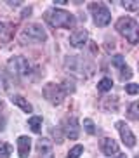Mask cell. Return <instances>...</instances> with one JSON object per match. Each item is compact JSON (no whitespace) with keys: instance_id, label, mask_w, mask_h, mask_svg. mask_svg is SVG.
<instances>
[{"instance_id":"6","label":"cell","mask_w":139,"mask_h":158,"mask_svg":"<svg viewBox=\"0 0 139 158\" xmlns=\"http://www.w3.org/2000/svg\"><path fill=\"white\" fill-rule=\"evenodd\" d=\"M42 94H44V98H45L49 102H52V104H61V102H63V99H65V96H66V94L63 92L61 85L52 84V82H51V84H47L45 87H44Z\"/></svg>"},{"instance_id":"1","label":"cell","mask_w":139,"mask_h":158,"mask_svg":"<svg viewBox=\"0 0 139 158\" xmlns=\"http://www.w3.org/2000/svg\"><path fill=\"white\" fill-rule=\"evenodd\" d=\"M45 21L54 28H73L75 26V16L70 14L65 9H49L45 12Z\"/></svg>"},{"instance_id":"4","label":"cell","mask_w":139,"mask_h":158,"mask_svg":"<svg viewBox=\"0 0 139 158\" xmlns=\"http://www.w3.org/2000/svg\"><path fill=\"white\" fill-rule=\"evenodd\" d=\"M21 40L23 42H35V44H42L47 40V33L37 23H30L26 24L21 31Z\"/></svg>"},{"instance_id":"16","label":"cell","mask_w":139,"mask_h":158,"mask_svg":"<svg viewBox=\"0 0 139 158\" xmlns=\"http://www.w3.org/2000/svg\"><path fill=\"white\" fill-rule=\"evenodd\" d=\"M28 127H30L35 134H38L40 129H42V118L40 116H32V118L28 120Z\"/></svg>"},{"instance_id":"17","label":"cell","mask_w":139,"mask_h":158,"mask_svg":"<svg viewBox=\"0 0 139 158\" xmlns=\"http://www.w3.org/2000/svg\"><path fill=\"white\" fill-rule=\"evenodd\" d=\"M12 155V146L7 143H0V158H9Z\"/></svg>"},{"instance_id":"5","label":"cell","mask_w":139,"mask_h":158,"mask_svg":"<svg viewBox=\"0 0 139 158\" xmlns=\"http://www.w3.org/2000/svg\"><path fill=\"white\" fill-rule=\"evenodd\" d=\"M30 70H32V66H30L26 57L23 56H14L7 61V71L12 77H24L30 73Z\"/></svg>"},{"instance_id":"9","label":"cell","mask_w":139,"mask_h":158,"mask_svg":"<svg viewBox=\"0 0 139 158\" xmlns=\"http://www.w3.org/2000/svg\"><path fill=\"white\" fill-rule=\"evenodd\" d=\"M116 129H118V132H120L122 141H124L129 148H134V146H136V135L132 134L130 127L127 125L125 122H116Z\"/></svg>"},{"instance_id":"3","label":"cell","mask_w":139,"mask_h":158,"mask_svg":"<svg viewBox=\"0 0 139 158\" xmlns=\"http://www.w3.org/2000/svg\"><path fill=\"white\" fill-rule=\"evenodd\" d=\"M65 66L70 73L77 75L78 78H85V77H91L92 75V66L80 56H68L65 61Z\"/></svg>"},{"instance_id":"25","label":"cell","mask_w":139,"mask_h":158,"mask_svg":"<svg viewBox=\"0 0 139 158\" xmlns=\"http://www.w3.org/2000/svg\"><path fill=\"white\" fill-rule=\"evenodd\" d=\"M125 92L130 94V96H136V94L139 92V85H137V84H129V85H125Z\"/></svg>"},{"instance_id":"7","label":"cell","mask_w":139,"mask_h":158,"mask_svg":"<svg viewBox=\"0 0 139 158\" xmlns=\"http://www.w3.org/2000/svg\"><path fill=\"white\" fill-rule=\"evenodd\" d=\"M89 9H91V12H92L94 23H96L97 26H106V24H110L111 14L103 4H91L89 5Z\"/></svg>"},{"instance_id":"20","label":"cell","mask_w":139,"mask_h":158,"mask_svg":"<svg viewBox=\"0 0 139 158\" xmlns=\"http://www.w3.org/2000/svg\"><path fill=\"white\" fill-rule=\"evenodd\" d=\"M137 102H132V104H130L129 106V118L130 120H137L139 118V115H137Z\"/></svg>"},{"instance_id":"23","label":"cell","mask_w":139,"mask_h":158,"mask_svg":"<svg viewBox=\"0 0 139 158\" xmlns=\"http://www.w3.org/2000/svg\"><path fill=\"white\" fill-rule=\"evenodd\" d=\"M113 66H116V68H124L125 66V61H124V56H120V54H116V56H113Z\"/></svg>"},{"instance_id":"15","label":"cell","mask_w":139,"mask_h":158,"mask_svg":"<svg viewBox=\"0 0 139 158\" xmlns=\"http://www.w3.org/2000/svg\"><path fill=\"white\" fill-rule=\"evenodd\" d=\"M11 37H12V30H11V26L0 21V40H2V42H7Z\"/></svg>"},{"instance_id":"21","label":"cell","mask_w":139,"mask_h":158,"mask_svg":"<svg viewBox=\"0 0 139 158\" xmlns=\"http://www.w3.org/2000/svg\"><path fill=\"white\" fill-rule=\"evenodd\" d=\"M83 129L87 130L89 134H96V127H94V122L91 118H85L83 120Z\"/></svg>"},{"instance_id":"27","label":"cell","mask_w":139,"mask_h":158,"mask_svg":"<svg viewBox=\"0 0 139 158\" xmlns=\"http://www.w3.org/2000/svg\"><path fill=\"white\" fill-rule=\"evenodd\" d=\"M116 158H127V155H118Z\"/></svg>"},{"instance_id":"24","label":"cell","mask_w":139,"mask_h":158,"mask_svg":"<svg viewBox=\"0 0 139 158\" xmlns=\"http://www.w3.org/2000/svg\"><path fill=\"white\" fill-rule=\"evenodd\" d=\"M127 10H137L139 9V2H136V0H129V2H124L122 4Z\"/></svg>"},{"instance_id":"18","label":"cell","mask_w":139,"mask_h":158,"mask_svg":"<svg viewBox=\"0 0 139 158\" xmlns=\"http://www.w3.org/2000/svg\"><path fill=\"white\" fill-rule=\"evenodd\" d=\"M111 87H113V82H111V78H103L99 84H97V89L101 90V92H108V90H111Z\"/></svg>"},{"instance_id":"11","label":"cell","mask_w":139,"mask_h":158,"mask_svg":"<svg viewBox=\"0 0 139 158\" xmlns=\"http://www.w3.org/2000/svg\"><path fill=\"white\" fill-rule=\"evenodd\" d=\"M87 38L89 35L85 30H77V31H73L70 35V45L75 47V49H80V47H83L87 44Z\"/></svg>"},{"instance_id":"8","label":"cell","mask_w":139,"mask_h":158,"mask_svg":"<svg viewBox=\"0 0 139 158\" xmlns=\"http://www.w3.org/2000/svg\"><path fill=\"white\" fill-rule=\"evenodd\" d=\"M63 132H65V135L68 137V139L75 141L77 137H78V134H80L78 120H77L75 116H68V118H65V120H63Z\"/></svg>"},{"instance_id":"14","label":"cell","mask_w":139,"mask_h":158,"mask_svg":"<svg viewBox=\"0 0 139 158\" xmlns=\"http://www.w3.org/2000/svg\"><path fill=\"white\" fill-rule=\"evenodd\" d=\"M12 102L16 104V106L21 108L24 113H32V111H33V106L23 98V96H18V94H16V96H12Z\"/></svg>"},{"instance_id":"13","label":"cell","mask_w":139,"mask_h":158,"mask_svg":"<svg viewBox=\"0 0 139 158\" xmlns=\"http://www.w3.org/2000/svg\"><path fill=\"white\" fill-rule=\"evenodd\" d=\"M101 151L108 156H113L118 153V144L110 137H104V139H101Z\"/></svg>"},{"instance_id":"12","label":"cell","mask_w":139,"mask_h":158,"mask_svg":"<svg viewBox=\"0 0 139 158\" xmlns=\"http://www.w3.org/2000/svg\"><path fill=\"white\" fill-rule=\"evenodd\" d=\"M30 149H32V139H30L28 135H21V137L18 139V153H19V158H28Z\"/></svg>"},{"instance_id":"10","label":"cell","mask_w":139,"mask_h":158,"mask_svg":"<svg viewBox=\"0 0 139 158\" xmlns=\"http://www.w3.org/2000/svg\"><path fill=\"white\" fill-rule=\"evenodd\" d=\"M37 153L40 158H54V148L49 139H38L37 141Z\"/></svg>"},{"instance_id":"2","label":"cell","mask_w":139,"mask_h":158,"mask_svg":"<svg viewBox=\"0 0 139 158\" xmlns=\"http://www.w3.org/2000/svg\"><path fill=\"white\" fill-rule=\"evenodd\" d=\"M115 28H116V31L120 33L122 37L127 38L130 44H137V40H139V24H137L136 19L127 18V16H125V18H120L118 21H116Z\"/></svg>"},{"instance_id":"22","label":"cell","mask_w":139,"mask_h":158,"mask_svg":"<svg viewBox=\"0 0 139 158\" xmlns=\"http://www.w3.org/2000/svg\"><path fill=\"white\" fill-rule=\"evenodd\" d=\"M120 78L122 80H129V78H132V70H130L129 66H124V68H120Z\"/></svg>"},{"instance_id":"26","label":"cell","mask_w":139,"mask_h":158,"mask_svg":"<svg viewBox=\"0 0 139 158\" xmlns=\"http://www.w3.org/2000/svg\"><path fill=\"white\" fill-rule=\"evenodd\" d=\"M9 90V82L4 78V75H0V92H7Z\"/></svg>"},{"instance_id":"19","label":"cell","mask_w":139,"mask_h":158,"mask_svg":"<svg viewBox=\"0 0 139 158\" xmlns=\"http://www.w3.org/2000/svg\"><path fill=\"white\" fill-rule=\"evenodd\" d=\"M83 153V148L80 146V144H77V146H73V148L70 149V153L66 158H80V155Z\"/></svg>"}]
</instances>
